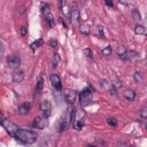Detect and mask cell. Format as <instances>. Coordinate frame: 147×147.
Listing matches in <instances>:
<instances>
[{"mask_svg": "<svg viewBox=\"0 0 147 147\" xmlns=\"http://www.w3.org/2000/svg\"><path fill=\"white\" fill-rule=\"evenodd\" d=\"M13 138L24 144H33L36 142L38 138V134L33 130L19 127Z\"/></svg>", "mask_w": 147, "mask_h": 147, "instance_id": "6da1fadb", "label": "cell"}, {"mask_svg": "<svg viewBox=\"0 0 147 147\" xmlns=\"http://www.w3.org/2000/svg\"><path fill=\"white\" fill-rule=\"evenodd\" d=\"M74 110L75 109L72 106H69L67 107L64 115L61 118L59 124V132H64L68 129L73 119Z\"/></svg>", "mask_w": 147, "mask_h": 147, "instance_id": "7a4b0ae2", "label": "cell"}, {"mask_svg": "<svg viewBox=\"0 0 147 147\" xmlns=\"http://www.w3.org/2000/svg\"><path fill=\"white\" fill-rule=\"evenodd\" d=\"M86 118V112L82 108L75 110L73 115V128L76 130H82L84 125Z\"/></svg>", "mask_w": 147, "mask_h": 147, "instance_id": "3957f363", "label": "cell"}, {"mask_svg": "<svg viewBox=\"0 0 147 147\" xmlns=\"http://www.w3.org/2000/svg\"><path fill=\"white\" fill-rule=\"evenodd\" d=\"M92 98L93 94L91 87H86L79 94V103L83 107L88 106L91 103Z\"/></svg>", "mask_w": 147, "mask_h": 147, "instance_id": "277c9868", "label": "cell"}, {"mask_svg": "<svg viewBox=\"0 0 147 147\" xmlns=\"http://www.w3.org/2000/svg\"><path fill=\"white\" fill-rule=\"evenodd\" d=\"M1 125L6 130L7 133L12 137H14L16 132L20 127L16 123L8 119L1 117Z\"/></svg>", "mask_w": 147, "mask_h": 147, "instance_id": "5b68a950", "label": "cell"}, {"mask_svg": "<svg viewBox=\"0 0 147 147\" xmlns=\"http://www.w3.org/2000/svg\"><path fill=\"white\" fill-rule=\"evenodd\" d=\"M49 121L47 117L43 115L36 117L32 122V127L38 129H44L48 125Z\"/></svg>", "mask_w": 147, "mask_h": 147, "instance_id": "8992f818", "label": "cell"}, {"mask_svg": "<svg viewBox=\"0 0 147 147\" xmlns=\"http://www.w3.org/2000/svg\"><path fill=\"white\" fill-rule=\"evenodd\" d=\"M77 96V92L75 90L71 89V88H67L64 90V97L65 102L70 105H73L76 100Z\"/></svg>", "mask_w": 147, "mask_h": 147, "instance_id": "52a82bcc", "label": "cell"}, {"mask_svg": "<svg viewBox=\"0 0 147 147\" xmlns=\"http://www.w3.org/2000/svg\"><path fill=\"white\" fill-rule=\"evenodd\" d=\"M8 67L11 69H16L20 67L21 64V59L16 55H9L6 59Z\"/></svg>", "mask_w": 147, "mask_h": 147, "instance_id": "ba28073f", "label": "cell"}, {"mask_svg": "<svg viewBox=\"0 0 147 147\" xmlns=\"http://www.w3.org/2000/svg\"><path fill=\"white\" fill-rule=\"evenodd\" d=\"M49 80L51 85L56 90L60 91L63 88V85L60 76L56 74H51L49 76Z\"/></svg>", "mask_w": 147, "mask_h": 147, "instance_id": "9c48e42d", "label": "cell"}, {"mask_svg": "<svg viewBox=\"0 0 147 147\" xmlns=\"http://www.w3.org/2000/svg\"><path fill=\"white\" fill-rule=\"evenodd\" d=\"M42 115L48 118L51 114V103L48 100H44L40 105Z\"/></svg>", "mask_w": 147, "mask_h": 147, "instance_id": "30bf717a", "label": "cell"}, {"mask_svg": "<svg viewBox=\"0 0 147 147\" xmlns=\"http://www.w3.org/2000/svg\"><path fill=\"white\" fill-rule=\"evenodd\" d=\"M69 16L70 21L72 24H76L79 22L80 12L78 7H75V6H74L71 11Z\"/></svg>", "mask_w": 147, "mask_h": 147, "instance_id": "8fae6325", "label": "cell"}, {"mask_svg": "<svg viewBox=\"0 0 147 147\" xmlns=\"http://www.w3.org/2000/svg\"><path fill=\"white\" fill-rule=\"evenodd\" d=\"M31 109V104L29 102H25L18 106V111L20 114L25 115L29 112Z\"/></svg>", "mask_w": 147, "mask_h": 147, "instance_id": "7c38bea8", "label": "cell"}, {"mask_svg": "<svg viewBox=\"0 0 147 147\" xmlns=\"http://www.w3.org/2000/svg\"><path fill=\"white\" fill-rule=\"evenodd\" d=\"M116 53L123 60L127 59V52L124 45H119L116 49Z\"/></svg>", "mask_w": 147, "mask_h": 147, "instance_id": "4fadbf2b", "label": "cell"}, {"mask_svg": "<svg viewBox=\"0 0 147 147\" xmlns=\"http://www.w3.org/2000/svg\"><path fill=\"white\" fill-rule=\"evenodd\" d=\"M123 96L127 100L133 101L136 98V94L133 90L131 88H127L123 92Z\"/></svg>", "mask_w": 147, "mask_h": 147, "instance_id": "5bb4252c", "label": "cell"}, {"mask_svg": "<svg viewBox=\"0 0 147 147\" xmlns=\"http://www.w3.org/2000/svg\"><path fill=\"white\" fill-rule=\"evenodd\" d=\"M24 72L23 71H21L14 74L12 76V82L14 83H21L24 78Z\"/></svg>", "mask_w": 147, "mask_h": 147, "instance_id": "9a60e30c", "label": "cell"}, {"mask_svg": "<svg viewBox=\"0 0 147 147\" xmlns=\"http://www.w3.org/2000/svg\"><path fill=\"white\" fill-rule=\"evenodd\" d=\"M44 42V41L43 38H39L36 40L35 41H34L32 44H30L29 46H30V49L33 52H34L36 49H37L38 48L42 46L43 45Z\"/></svg>", "mask_w": 147, "mask_h": 147, "instance_id": "2e32d148", "label": "cell"}, {"mask_svg": "<svg viewBox=\"0 0 147 147\" xmlns=\"http://www.w3.org/2000/svg\"><path fill=\"white\" fill-rule=\"evenodd\" d=\"M36 80H37V84L36 87V91L39 92L41 91L44 88V81L41 75H39L36 78Z\"/></svg>", "mask_w": 147, "mask_h": 147, "instance_id": "e0dca14e", "label": "cell"}, {"mask_svg": "<svg viewBox=\"0 0 147 147\" xmlns=\"http://www.w3.org/2000/svg\"><path fill=\"white\" fill-rule=\"evenodd\" d=\"M50 7H51L50 4L47 3V2H41L40 3V10H41V13H42L43 15L45 16L48 13H49Z\"/></svg>", "mask_w": 147, "mask_h": 147, "instance_id": "ac0fdd59", "label": "cell"}, {"mask_svg": "<svg viewBox=\"0 0 147 147\" xmlns=\"http://www.w3.org/2000/svg\"><path fill=\"white\" fill-rule=\"evenodd\" d=\"M45 18L49 27L50 28H53L55 25V20L53 14L49 12L45 16Z\"/></svg>", "mask_w": 147, "mask_h": 147, "instance_id": "d6986e66", "label": "cell"}, {"mask_svg": "<svg viewBox=\"0 0 147 147\" xmlns=\"http://www.w3.org/2000/svg\"><path fill=\"white\" fill-rule=\"evenodd\" d=\"M134 32L137 34L140 35H146V29L142 25L137 24L134 29Z\"/></svg>", "mask_w": 147, "mask_h": 147, "instance_id": "ffe728a7", "label": "cell"}, {"mask_svg": "<svg viewBox=\"0 0 147 147\" xmlns=\"http://www.w3.org/2000/svg\"><path fill=\"white\" fill-rule=\"evenodd\" d=\"M79 30L81 34L84 36H88L90 33V27L87 24H83L79 26Z\"/></svg>", "mask_w": 147, "mask_h": 147, "instance_id": "44dd1931", "label": "cell"}, {"mask_svg": "<svg viewBox=\"0 0 147 147\" xmlns=\"http://www.w3.org/2000/svg\"><path fill=\"white\" fill-rule=\"evenodd\" d=\"M131 14L132 18L134 21L138 22L140 21H141L142 17L138 10H137V9H133L131 11Z\"/></svg>", "mask_w": 147, "mask_h": 147, "instance_id": "7402d4cb", "label": "cell"}, {"mask_svg": "<svg viewBox=\"0 0 147 147\" xmlns=\"http://www.w3.org/2000/svg\"><path fill=\"white\" fill-rule=\"evenodd\" d=\"M60 56L59 54L57 53H55L52 56V60H51V64H52V67L53 68H55L58 65L59 62L60 61Z\"/></svg>", "mask_w": 147, "mask_h": 147, "instance_id": "603a6c76", "label": "cell"}, {"mask_svg": "<svg viewBox=\"0 0 147 147\" xmlns=\"http://www.w3.org/2000/svg\"><path fill=\"white\" fill-rule=\"evenodd\" d=\"M111 84L113 88H115L116 90L121 88L122 86V83L121 80L118 78H115L111 80Z\"/></svg>", "mask_w": 147, "mask_h": 147, "instance_id": "cb8c5ba5", "label": "cell"}, {"mask_svg": "<svg viewBox=\"0 0 147 147\" xmlns=\"http://www.w3.org/2000/svg\"><path fill=\"white\" fill-rule=\"evenodd\" d=\"M96 34L100 37H105L103 26L101 25H98L95 29Z\"/></svg>", "mask_w": 147, "mask_h": 147, "instance_id": "d4e9b609", "label": "cell"}, {"mask_svg": "<svg viewBox=\"0 0 147 147\" xmlns=\"http://www.w3.org/2000/svg\"><path fill=\"white\" fill-rule=\"evenodd\" d=\"M107 123L113 126V127H116L118 125V121L117 119L116 118L114 117H110L109 118H107Z\"/></svg>", "mask_w": 147, "mask_h": 147, "instance_id": "484cf974", "label": "cell"}, {"mask_svg": "<svg viewBox=\"0 0 147 147\" xmlns=\"http://www.w3.org/2000/svg\"><path fill=\"white\" fill-rule=\"evenodd\" d=\"M98 84L99 87L104 90H106L109 87V83L108 81L105 79H100L98 82Z\"/></svg>", "mask_w": 147, "mask_h": 147, "instance_id": "4316f807", "label": "cell"}, {"mask_svg": "<svg viewBox=\"0 0 147 147\" xmlns=\"http://www.w3.org/2000/svg\"><path fill=\"white\" fill-rule=\"evenodd\" d=\"M101 52H102V54L105 56H110L112 53V48H111V45H108L106 47L102 49L101 50Z\"/></svg>", "mask_w": 147, "mask_h": 147, "instance_id": "83f0119b", "label": "cell"}, {"mask_svg": "<svg viewBox=\"0 0 147 147\" xmlns=\"http://www.w3.org/2000/svg\"><path fill=\"white\" fill-rule=\"evenodd\" d=\"M133 78H134V81L136 83H140L142 80L143 77H142V74L140 72L136 71L134 72V74L133 75Z\"/></svg>", "mask_w": 147, "mask_h": 147, "instance_id": "f1b7e54d", "label": "cell"}, {"mask_svg": "<svg viewBox=\"0 0 147 147\" xmlns=\"http://www.w3.org/2000/svg\"><path fill=\"white\" fill-rule=\"evenodd\" d=\"M83 54L87 57H89L90 59L93 58V52L92 50L90 48H86L83 50Z\"/></svg>", "mask_w": 147, "mask_h": 147, "instance_id": "f546056e", "label": "cell"}, {"mask_svg": "<svg viewBox=\"0 0 147 147\" xmlns=\"http://www.w3.org/2000/svg\"><path fill=\"white\" fill-rule=\"evenodd\" d=\"M49 45L53 49H55L57 47V41L56 39H52L49 42Z\"/></svg>", "mask_w": 147, "mask_h": 147, "instance_id": "4dcf8cb0", "label": "cell"}, {"mask_svg": "<svg viewBox=\"0 0 147 147\" xmlns=\"http://www.w3.org/2000/svg\"><path fill=\"white\" fill-rule=\"evenodd\" d=\"M140 115H141V117L146 119V118H147V109L146 107H144V109H142V110L141 111V113H140Z\"/></svg>", "mask_w": 147, "mask_h": 147, "instance_id": "1f68e13d", "label": "cell"}, {"mask_svg": "<svg viewBox=\"0 0 147 147\" xmlns=\"http://www.w3.org/2000/svg\"><path fill=\"white\" fill-rule=\"evenodd\" d=\"M66 3L65 1H57V3H58V7H59V10L60 11H61L63 8L64 7V6H65Z\"/></svg>", "mask_w": 147, "mask_h": 147, "instance_id": "d6a6232c", "label": "cell"}, {"mask_svg": "<svg viewBox=\"0 0 147 147\" xmlns=\"http://www.w3.org/2000/svg\"><path fill=\"white\" fill-rule=\"evenodd\" d=\"M109 94H110V95L111 96V97H116V96H118V93H117V90L115 89V88H112L111 90H110L109 91Z\"/></svg>", "mask_w": 147, "mask_h": 147, "instance_id": "836d02e7", "label": "cell"}, {"mask_svg": "<svg viewBox=\"0 0 147 147\" xmlns=\"http://www.w3.org/2000/svg\"><path fill=\"white\" fill-rule=\"evenodd\" d=\"M21 34L23 37H24L26 35L27 29H26V28L25 26H22V27L21 28Z\"/></svg>", "mask_w": 147, "mask_h": 147, "instance_id": "e575fe53", "label": "cell"}, {"mask_svg": "<svg viewBox=\"0 0 147 147\" xmlns=\"http://www.w3.org/2000/svg\"><path fill=\"white\" fill-rule=\"evenodd\" d=\"M105 5L109 7H113L114 5V3L112 1H107V0H106L105 1Z\"/></svg>", "mask_w": 147, "mask_h": 147, "instance_id": "d590c367", "label": "cell"}, {"mask_svg": "<svg viewBox=\"0 0 147 147\" xmlns=\"http://www.w3.org/2000/svg\"><path fill=\"white\" fill-rule=\"evenodd\" d=\"M130 53L131 55L133 57H138V56H140L139 53L137 52L136 51H130Z\"/></svg>", "mask_w": 147, "mask_h": 147, "instance_id": "8d00e7d4", "label": "cell"}, {"mask_svg": "<svg viewBox=\"0 0 147 147\" xmlns=\"http://www.w3.org/2000/svg\"><path fill=\"white\" fill-rule=\"evenodd\" d=\"M58 21L59 22V23H60V24L63 25V27L67 28V25H66V24H65V23L64 20H63L61 17H59V18H58Z\"/></svg>", "mask_w": 147, "mask_h": 147, "instance_id": "74e56055", "label": "cell"}, {"mask_svg": "<svg viewBox=\"0 0 147 147\" xmlns=\"http://www.w3.org/2000/svg\"><path fill=\"white\" fill-rule=\"evenodd\" d=\"M119 3H121L122 5H125V6H128L127 2L126 1H119Z\"/></svg>", "mask_w": 147, "mask_h": 147, "instance_id": "f35d334b", "label": "cell"}, {"mask_svg": "<svg viewBox=\"0 0 147 147\" xmlns=\"http://www.w3.org/2000/svg\"><path fill=\"white\" fill-rule=\"evenodd\" d=\"M3 45H2V42H1V58H2V54H3Z\"/></svg>", "mask_w": 147, "mask_h": 147, "instance_id": "ab89813d", "label": "cell"}]
</instances>
